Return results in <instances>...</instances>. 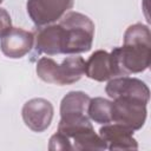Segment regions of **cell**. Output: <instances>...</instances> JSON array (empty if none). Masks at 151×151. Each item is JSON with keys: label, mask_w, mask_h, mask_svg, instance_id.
<instances>
[{"label": "cell", "mask_w": 151, "mask_h": 151, "mask_svg": "<svg viewBox=\"0 0 151 151\" xmlns=\"http://www.w3.org/2000/svg\"><path fill=\"white\" fill-rule=\"evenodd\" d=\"M59 24L64 29L61 53L77 54L91 50L94 24L87 15L79 12H67L63 15Z\"/></svg>", "instance_id": "cell-2"}, {"label": "cell", "mask_w": 151, "mask_h": 151, "mask_svg": "<svg viewBox=\"0 0 151 151\" xmlns=\"http://www.w3.org/2000/svg\"><path fill=\"white\" fill-rule=\"evenodd\" d=\"M133 131L119 125L117 123L113 124H104V126L99 130V136L106 144V149L114 150H137L138 143L132 136Z\"/></svg>", "instance_id": "cell-9"}, {"label": "cell", "mask_w": 151, "mask_h": 151, "mask_svg": "<svg viewBox=\"0 0 151 151\" xmlns=\"http://www.w3.org/2000/svg\"><path fill=\"white\" fill-rule=\"evenodd\" d=\"M1 2H2V0H0V4H1Z\"/></svg>", "instance_id": "cell-17"}, {"label": "cell", "mask_w": 151, "mask_h": 151, "mask_svg": "<svg viewBox=\"0 0 151 151\" xmlns=\"http://www.w3.org/2000/svg\"><path fill=\"white\" fill-rule=\"evenodd\" d=\"M111 59L114 77L142 73L151 61V33L147 26L134 24L127 27L122 47L112 50Z\"/></svg>", "instance_id": "cell-1"}, {"label": "cell", "mask_w": 151, "mask_h": 151, "mask_svg": "<svg viewBox=\"0 0 151 151\" xmlns=\"http://www.w3.org/2000/svg\"><path fill=\"white\" fill-rule=\"evenodd\" d=\"M73 150H88V151H101L106 149V144L103 138L94 132L93 127L85 129L73 137Z\"/></svg>", "instance_id": "cell-13"}, {"label": "cell", "mask_w": 151, "mask_h": 151, "mask_svg": "<svg viewBox=\"0 0 151 151\" xmlns=\"http://www.w3.org/2000/svg\"><path fill=\"white\" fill-rule=\"evenodd\" d=\"M111 106H112V101L101 97H96L90 99L86 113L88 114L90 119H92L94 123L109 124L112 122Z\"/></svg>", "instance_id": "cell-14"}, {"label": "cell", "mask_w": 151, "mask_h": 151, "mask_svg": "<svg viewBox=\"0 0 151 151\" xmlns=\"http://www.w3.org/2000/svg\"><path fill=\"white\" fill-rule=\"evenodd\" d=\"M85 74L96 81H105L114 78L111 54L106 51L98 50L85 61Z\"/></svg>", "instance_id": "cell-10"}, {"label": "cell", "mask_w": 151, "mask_h": 151, "mask_svg": "<svg viewBox=\"0 0 151 151\" xmlns=\"http://www.w3.org/2000/svg\"><path fill=\"white\" fill-rule=\"evenodd\" d=\"M12 28V21L8 12L4 8H0V38H2Z\"/></svg>", "instance_id": "cell-16"}, {"label": "cell", "mask_w": 151, "mask_h": 151, "mask_svg": "<svg viewBox=\"0 0 151 151\" xmlns=\"http://www.w3.org/2000/svg\"><path fill=\"white\" fill-rule=\"evenodd\" d=\"M146 104L140 100L131 98H116L112 101V122L132 131L143 127L146 120Z\"/></svg>", "instance_id": "cell-4"}, {"label": "cell", "mask_w": 151, "mask_h": 151, "mask_svg": "<svg viewBox=\"0 0 151 151\" xmlns=\"http://www.w3.org/2000/svg\"><path fill=\"white\" fill-rule=\"evenodd\" d=\"M22 119L28 129L42 132L51 125L53 118V105L44 98H33L22 106Z\"/></svg>", "instance_id": "cell-7"}, {"label": "cell", "mask_w": 151, "mask_h": 151, "mask_svg": "<svg viewBox=\"0 0 151 151\" xmlns=\"http://www.w3.org/2000/svg\"><path fill=\"white\" fill-rule=\"evenodd\" d=\"M73 6V0H27L26 8L37 26H46L61 19Z\"/></svg>", "instance_id": "cell-5"}, {"label": "cell", "mask_w": 151, "mask_h": 151, "mask_svg": "<svg viewBox=\"0 0 151 151\" xmlns=\"http://www.w3.org/2000/svg\"><path fill=\"white\" fill-rule=\"evenodd\" d=\"M106 94L112 98H131L140 100L145 104L150 99V90L147 85L137 78H130L126 76L114 77L110 79L105 87Z\"/></svg>", "instance_id": "cell-6"}, {"label": "cell", "mask_w": 151, "mask_h": 151, "mask_svg": "<svg viewBox=\"0 0 151 151\" xmlns=\"http://www.w3.org/2000/svg\"><path fill=\"white\" fill-rule=\"evenodd\" d=\"M34 37L31 32L22 28L12 27L0 41V48L2 53L12 59L22 58L33 47Z\"/></svg>", "instance_id": "cell-8"}, {"label": "cell", "mask_w": 151, "mask_h": 151, "mask_svg": "<svg viewBox=\"0 0 151 151\" xmlns=\"http://www.w3.org/2000/svg\"><path fill=\"white\" fill-rule=\"evenodd\" d=\"M38 77L50 84L70 85L77 83L85 73V60L81 57H68L61 64L51 58H41L37 63Z\"/></svg>", "instance_id": "cell-3"}, {"label": "cell", "mask_w": 151, "mask_h": 151, "mask_svg": "<svg viewBox=\"0 0 151 151\" xmlns=\"http://www.w3.org/2000/svg\"><path fill=\"white\" fill-rule=\"evenodd\" d=\"M48 149L51 151H58V150H73V146L71 145L70 138L66 137L65 134L57 132L54 133L51 139H50V144H48Z\"/></svg>", "instance_id": "cell-15"}, {"label": "cell", "mask_w": 151, "mask_h": 151, "mask_svg": "<svg viewBox=\"0 0 151 151\" xmlns=\"http://www.w3.org/2000/svg\"><path fill=\"white\" fill-rule=\"evenodd\" d=\"M64 29L60 24L48 25L42 28L35 38V50L39 53L54 55L61 53Z\"/></svg>", "instance_id": "cell-11"}, {"label": "cell", "mask_w": 151, "mask_h": 151, "mask_svg": "<svg viewBox=\"0 0 151 151\" xmlns=\"http://www.w3.org/2000/svg\"><path fill=\"white\" fill-rule=\"evenodd\" d=\"M90 97L81 91L68 92L60 103V118L73 117L85 114L87 111V105Z\"/></svg>", "instance_id": "cell-12"}]
</instances>
